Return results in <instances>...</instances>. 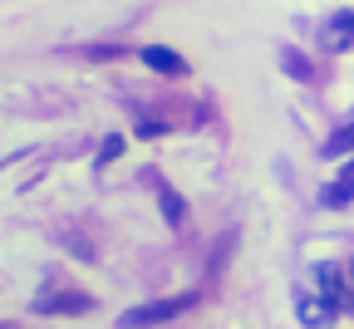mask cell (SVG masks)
<instances>
[{
	"mask_svg": "<svg viewBox=\"0 0 354 329\" xmlns=\"http://www.w3.org/2000/svg\"><path fill=\"white\" fill-rule=\"evenodd\" d=\"M183 212H187V207H183V197H177L172 187H162V216L177 226V221H183Z\"/></svg>",
	"mask_w": 354,
	"mask_h": 329,
	"instance_id": "9c48e42d",
	"label": "cell"
},
{
	"mask_svg": "<svg viewBox=\"0 0 354 329\" xmlns=\"http://www.w3.org/2000/svg\"><path fill=\"white\" fill-rule=\"evenodd\" d=\"M183 310H192V295H177V300H153V305H138V310H128V314H123V324H128V329H138V324H167V319H177Z\"/></svg>",
	"mask_w": 354,
	"mask_h": 329,
	"instance_id": "6da1fadb",
	"label": "cell"
},
{
	"mask_svg": "<svg viewBox=\"0 0 354 329\" xmlns=\"http://www.w3.org/2000/svg\"><path fill=\"white\" fill-rule=\"evenodd\" d=\"M118 153H123V138H109V143H104V162L118 158Z\"/></svg>",
	"mask_w": 354,
	"mask_h": 329,
	"instance_id": "30bf717a",
	"label": "cell"
},
{
	"mask_svg": "<svg viewBox=\"0 0 354 329\" xmlns=\"http://www.w3.org/2000/svg\"><path fill=\"white\" fill-rule=\"evenodd\" d=\"M335 310H339V305H330L325 295H320V300H300V324H330Z\"/></svg>",
	"mask_w": 354,
	"mask_h": 329,
	"instance_id": "8992f818",
	"label": "cell"
},
{
	"mask_svg": "<svg viewBox=\"0 0 354 329\" xmlns=\"http://www.w3.org/2000/svg\"><path fill=\"white\" fill-rule=\"evenodd\" d=\"M320 202H325V207H349V202H354V172H344L339 182H330L325 192H320Z\"/></svg>",
	"mask_w": 354,
	"mask_h": 329,
	"instance_id": "5b68a950",
	"label": "cell"
},
{
	"mask_svg": "<svg viewBox=\"0 0 354 329\" xmlns=\"http://www.w3.org/2000/svg\"><path fill=\"white\" fill-rule=\"evenodd\" d=\"M143 64L153 69V74H167V79H177V74H187V59L177 55V50H162V44H143Z\"/></svg>",
	"mask_w": 354,
	"mask_h": 329,
	"instance_id": "3957f363",
	"label": "cell"
},
{
	"mask_svg": "<svg viewBox=\"0 0 354 329\" xmlns=\"http://www.w3.org/2000/svg\"><path fill=\"white\" fill-rule=\"evenodd\" d=\"M344 275H349V305H354V261L344 265Z\"/></svg>",
	"mask_w": 354,
	"mask_h": 329,
	"instance_id": "8fae6325",
	"label": "cell"
},
{
	"mask_svg": "<svg viewBox=\"0 0 354 329\" xmlns=\"http://www.w3.org/2000/svg\"><path fill=\"white\" fill-rule=\"evenodd\" d=\"M35 310L39 314H55V310H94V300H88V295H59V300H39Z\"/></svg>",
	"mask_w": 354,
	"mask_h": 329,
	"instance_id": "52a82bcc",
	"label": "cell"
},
{
	"mask_svg": "<svg viewBox=\"0 0 354 329\" xmlns=\"http://www.w3.org/2000/svg\"><path fill=\"white\" fill-rule=\"evenodd\" d=\"M344 153H354V123H344L330 143H325V158H344Z\"/></svg>",
	"mask_w": 354,
	"mask_h": 329,
	"instance_id": "ba28073f",
	"label": "cell"
},
{
	"mask_svg": "<svg viewBox=\"0 0 354 329\" xmlns=\"http://www.w3.org/2000/svg\"><path fill=\"white\" fill-rule=\"evenodd\" d=\"M315 290L330 300V305H349V275H344V265H330V261H320L315 270Z\"/></svg>",
	"mask_w": 354,
	"mask_h": 329,
	"instance_id": "7a4b0ae2",
	"label": "cell"
},
{
	"mask_svg": "<svg viewBox=\"0 0 354 329\" xmlns=\"http://www.w3.org/2000/svg\"><path fill=\"white\" fill-rule=\"evenodd\" d=\"M325 44L330 50H344V44H354V15H335L325 25Z\"/></svg>",
	"mask_w": 354,
	"mask_h": 329,
	"instance_id": "277c9868",
	"label": "cell"
}]
</instances>
